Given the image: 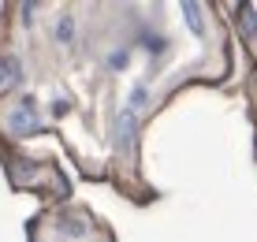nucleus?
I'll list each match as a JSON object with an SVG mask.
<instances>
[{
  "label": "nucleus",
  "instance_id": "7ed1b4c3",
  "mask_svg": "<svg viewBox=\"0 0 257 242\" xmlns=\"http://www.w3.org/2000/svg\"><path fill=\"white\" fill-rule=\"evenodd\" d=\"M146 104H149V86H142V82H138L135 89H131V101H127V108L142 115V108H146Z\"/></svg>",
  "mask_w": 257,
  "mask_h": 242
},
{
  "label": "nucleus",
  "instance_id": "39448f33",
  "mask_svg": "<svg viewBox=\"0 0 257 242\" xmlns=\"http://www.w3.org/2000/svg\"><path fill=\"white\" fill-rule=\"evenodd\" d=\"M15 78H19V67H15V60H0V89L12 86Z\"/></svg>",
  "mask_w": 257,
  "mask_h": 242
},
{
  "label": "nucleus",
  "instance_id": "f03ea898",
  "mask_svg": "<svg viewBox=\"0 0 257 242\" xmlns=\"http://www.w3.org/2000/svg\"><path fill=\"white\" fill-rule=\"evenodd\" d=\"M135 127H138V112L119 108V115H116V138H119L123 153H131V149H135Z\"/></svg>",
  "mask_w": 257,
  "mask_h": 242
},
{
  "label": "nucleus",
  "instance_id": "6e6552de",
  "mask_svg": "<svg viewBox=\"0 0 257 242\" xmlns=\"http://www.w3.org/2000/svg\"><path fill=\"white\" fill-rule=\"evenodd\" d=\"M142 45H146V49H149V52H153V56H161V52L168 49V41H161V38H146V41H142Z\"/></svg>",
  "mask_w": 257,
  "mask_h": 242
},
{
  "label": "nucleus",
  "instance_id": "0eeeda50",
  "mask_svg": "<svg viewBox=\"0 0 257 242\" xmlns=\"http://www.w3.org/2000/svg\"><path fill=\"white\" fill-rule=\"evenodd\" d=\"M127 64H131V52L127 49H112L108 52V67L112 71H119V67H127Z\"/></svg>",
  "mask_w": 257,
  "mask_h": 242
},
{
  "label": "nucleus",
  "instance_id": "9d476101",
  "mask_svg": "<svg viewBox=\"0 0 257 242\" xmlns=\"http://www.w3.org/2000/svg\"><path fill=\"white\" fill-rule=\"evenodd\" d=\"M67 108H71V104L64 101V97H56V104H52V112H56V115H60V112H67Z\"/></svg>",
  "mask_w": 257,
  "mask_h": 242
},
{
  "label": "nucleus",
  "instance_id": "20e7f679",
  "mask_svg": "<svg viewBox=\"0 0 257 242\" xmlns=\"http://www.w3.org/2000/svg\"><path fill=\"white\" fill-rule=\"evenodd\" d=\"M71 38H75V19L64 15V19L56 23V41H60V45H71Z\"/></svg>",
  "mask_w": 257,
  "mask_h": 242
},
{
  "label": "nucleus",
  "instance_id": "1a4fd4ad",
  "mask_svg": "<svg viewBox=\"0 0 257 242\" xmlns=\"http://www.w3.org/2000/svg\"><path fill=\"white\" fill-rule=\"evenodd\" d=\"M60 231H64V235H82V231H86V223H82V220H75V223H64Z\"/></svg>",
  "mask_w": 257,
  "mask_h": 242
},
{
  "label": "nucleus",
  "instance_id": "423d86ee",
  "mask_svg": "<svg viewBox=\"0 0 257 242\" xmlns=\"http://www.w3.org/2000/svg\"><path fill=\"white\" fill-rule=\"evenodd\" d=\"M183 12H187V23H190L194 34L205 30V23H201V8H198V4H183Z\"/></svg>",
  "mask_w": 257,
  "mask_h": 242
},
{
  "label": "nucleus",
  "instance_id": "f257e3e1",
  "mask_svg": "<svg viewBox=\"0 0 257 242\" xmlns=\"http://www.w3.org/2000/svg\"><path fill=\"white\" fill-rule=\"evenodd\" d=\"M8 127H12V134H30V131L41 127V119H38V112H34V101H30V97H23L19 108L8 115Z\"/></svg>",
  "mask_w": 257,
  "mask_h": 242
}]
</instances>
